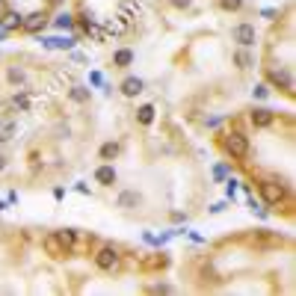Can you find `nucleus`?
I'll list each match as a JSON object with an SVG mask.
<instances>
[{"mask_svg":"<svg viewBox=\"0 0 296 296\" xmlns=\"http://www.w3.org/2000/svg\"><path fill=\"white\" fill-rule=\"evenodd\" d=\"M225 151H228L231 157H246L249 154V139L243 136V133H231L228 139H225Z\"/></svg>","mask_w":296,"mask_h":296,"instance_id":"obj_1","label":"nucleus"},{"mask_svg":"<svg viewBox=\"0 0 296 296\" xmlns=\"http://www.w3.org/2000/svg\"><path fill=\"white\" fill-rule=\"evenodd\" d=\"M261 196L266 198V204H278L284 201V187L275 181H261Z\"/></svg>","mask_w":296,"mask_h":296,"instance_id":"obj_2","label":"nucleus"},{"mask_svg":"<svg viewBox=\"0 0 296 296\" xmlns=\"http://www.w3.org/2000/svg\"><path fill=\"white\" fill-rule=\"evenodd\" d=\"M95 263H98V269H116V263H119V255H116V249L113 246H104L98 255H95Z\"/></svg>","mask_w":296,"mask_h":296,"instance_id":"obj_3","label":"nucleus"},{"mask_svg":"<svg viewBox=\"0 0 296 296\" xmlns=\"http://www.w3.org/2000/svg\"><path fill=\"white\" fill-rule=\"evenodd\" d=\"M234 42L243 45V48H252L255 45V27L252 24H237L234 27Z\"/></svg>","mask_w":296,"mask_h":296,"instance_id":"obj_4","label":"nucleus"},{"mask_svg":"<svg viewBox=\"0 0 296 296\" xmlns=\"http://www.w3.org/2000/svg\"><path fill=\"white\" fill-rule=\"evenodd\" d=\"M42 246H45V249H48V252H51V255H57V258H60V255H66V252H68L66 246H63V240H60V237H57V234H48V237H45V243H42Z\"/></svg>","mask_w":296,"mask_h":296,"instance_id":"obj_5","label":"nucleus"},{"mask_svg":"<svg viewBox=\"0 0 296 296\" xmlns=\"http://www.w3.org/2000/svg\"><path fill=\"white\" fill-rule=\"evenodd\" d=\"M95 178H98V184L110 187V184H116V169L113 166H101L98 172H95Z\"/></svg>","mask_w":296,"mask_h":296,"instance_id":"obj_6","label":"nucleus"},{"mask_svg":"<svg viewBox=\"0 0 296 296\" xmlns=\"http://www.w3.org/2000/svg\"><path fill=\"white\" fill-rule=\"evenodd\" d=\"M45 24H48V18H45V12H33V15H30V18L24 21V27H27L30 33H36V30H42Z\"/></svg>","mask_w":296,"mask_h":296,"instance_id":"obj_7","label":"nucleus"},{"mask_svg":"<svg viewBox=\"0 0 296 296\" xmlns=\"http://www.w3.org/2000/svg\"><path fill=\"white\" fill-rule=\"evenodd\" d=\"M122 92H125L128 98H133V95H139V92H142V80H139V77H128V80L122 83Z\"/></svg>","mask_w":296,"mask_h":296,"instance_id":"obj_8","label":"nucleus"},{"mask_svg":"<svg viewBox=\"0 0 296 296\" xmlns=\"http://www.w3.org/2000/svg\"><path fill=\"white\" fill-rule=\"evenodd\" d=\"M15 131H18V128H15L12 119H0V142H9V139L15 136Z\"/></svg>","mask_w":296,"mask_h":296,"instance_id":"obj_9","label":"nucleus"},{"mask_svg":"<svg viewBox=\"0 0 296 296\" xmlns=\"http://www.w3.org/2000/svg\"><path fill=\"white\" fill-rule=\"evenodd\" d=\"M252 125L269 128V125H272V113H269V110H255V113H252Z\"/></svg>","mask_w":296,"mask_h":296,"instance_id":"obj_10","label":"nucleus"},{"mask_svg":"<svg viewBox=\"0 0 296 296\" xmlns=\"http://www.w3.org/2000/svg\"><path fill=\"white\" fill-rule=\"evenodd\" d=\"M15 27H24V18L15 15V12H6L3 15V30H15Z\"/></svg>","mask_w":296,"mask_h":296,"instance_id":"obj_11","label":"nucleus"},{"mask_svg":"<svg viewBox=\"0 0 296 296\" xmlns=\"http://www.w3.org/2000/svg\"><path fill=\"white\" fill-rule=\"evenodd\" d=\"M272 80H275V83H281L284 89H293V80H290V74H287V71H272Z\"/></svg>","mask_w":296,"mask_h":296,"instance_id":"obj_12","label":"nucleus"},{"mask_svg":"<svg viewBox=\"0 0 296 296\" xmlns=\"http://www.w3.org/2000/svg\"><path fill=\"white\" fill-rule=\"evenodd\" d=\"M139 122H142V125H151V122H154V107H151V104H145V107L139 110Z\"/></svg>","mask_w":296,"mask_h":296,"instance_id":"obj_13","label":"nucleus"},{"mask_svg":"<svg viewBox=\"0 0 296 296\" xmlns=\"http://www.w3.org/2000/svg\"><path fill=\"white\" fill-rule=\"evenodd\" d=\"M136 201H139L136 193H122V196H119V207H131V204H136Z\"/></svg>","mask_w":296,"mask_h":296,"instance_id":"obj_14","label":"nucleus"},{"mask_svg":"<svg viewBox=\"0 0 296 296\" xmlns=\"http://www.w3.org/2000/svg\"><path fill=\"white\" fill-rule=\"evenodd\" d=\"M131 60H133V54L131 51H119V54H116V66H131Z\"/></svg>","mask_w":296,"mask_h":296,"instance_id":"obj_15","label":"nucleus"},{"mask_svg":"<svg viewBox=\"0 0 296 296\" xmlns=\"http://www.w3.org/2000/svg\"><path fill=\"white\" fill-rule=\"evenodd\" d=\"M71 21H74V18H71L68 12H63V15H57V21H54V24H57L60 30H66V27H71Z\"/></svg>","mask_w":296,"mask_h":296,"instance_id":"obj_16","label":"nucleus"},{"mask_svg":"<svg viewBox=\"0 0 296 296\" xmlns=\"http://www.w3.org/2000/svg\"><path fill=\"white\" fill-rule=\"evenodd\" d=\"M116 154H119V145H116V142L101 148V157H104V160H110V157H116Z\"/></svg>","mask_w":296,"mask_h":296,"instance_id":"obj_17","label":"nucleus"},{"mask_svg":"<svg viewBox=\"0 0 296 296\" xmlns=\"http://www.w3.org/2000/svg\"><path fill=\"white\" fill-rule=\"evenodd\" d=\"M57 237L63 240V246H66V249H71V246H74V234H71V231H60Z\"/></svg>","mask_w":296,"mask_h":296,"instance_id":"obj_18","label":"nucleus"},{"mask_svg":"<svg viewBox=\"0 0 296 296\" xmlns=\"http://www.w3.org/2000/svg\"><path fill=\"white\" fill-rule=\"evenodd\" d=\"M71 98H74V101H86V98H89V92H86V89H80V86H74V89H71Z\"/></svg>","mask_w":296,"mask_h":296,"instance_id":"obj_19","label":"nucleus"},{"mask_svg":"<svg viewBox=\"0 0 296 296\" xmlns=\"http://www.w3.org/2000/svg\"><path fill=\"white\" fill-rule=\"evenodd\" d=\"M9 80H12V83H24V74H21L18 68H9Z\"/></svg>","mask_w":296,"mask_h":296,"instance_id":"obj_20","label":"nucleus"},{"mask_svg":"<svg viewBox=\"0 0 296 296\" xmlns=\"http://www.w3.org/2000/svg\"><path fill=\"white\" fill-rule=\"evenodd\" d=\"M243 0H222V9H240Z\"/></svg>","mask_w":296,"mask_h":296,"instance_id":"obj_21","label":"nucleus"},{"mask_svg":"<svg viewBox=\"0 0 296 296\" xmlns=\"http://www.w3.org/2000/svg\"><path fill=\"white\" fill-rule=\"evenodd\" d=\"M255 95H258V98H266V86H255Z\"/></svg>","mask_w":296,"mask_h":296,"instance_id":"obj_22","label":"nucleus"},{"mask_svg":"<svg viewBox=\"0 0 296 296\" xmlns=\"http://www.w3.org/2000/svg\"><path fill=\"white\" fill-rule=\"evenodd\" d=\"M175 6H190V0H172Z\"/></svg>","mask_w":296,"mask_h":296,"instance_id":"obj_23","label":"nucleus"},{"mask_svg":"<svg viewBox=\"0 0 296 296\" xmlns=\"http://www.w3.org/2000/svg\"><path fill=\"white\" fill-rule=\"evenodd\" d=\"M3 169H6V157H3V154H0V172H3Z\"/></svg>","mask_w":296,"mask_h":296,"instance_id":"obj_24","label":"nucleus"},{"mask_svg":"<svg viewBox=\"0 0 296 296\" xmlns=\"http://www.w3.org/2000/svg\"><path fill=\"white\" fill-rule=\"evenodd\" d=\"M3 36H6V30H3V27H0V39H3Z\"/></svg>","mask_w":296,"mask_h":296,"instance_id":"obj_25","label":"nucleus"},{"mask_svg":"<svg viewBox=\"0 0 296 296\" xmlns=\"http://www.w3.org/2000/svg\"><path fill=\"white\" fill-rule=\"evenodd\" d=\"M3 207H6V204H3V201H0V210H3Z\"/></svg>","mask_w":296,"mask_h":296,"instance_id":"obj_26","label":"nucleus"}]
</instances>
